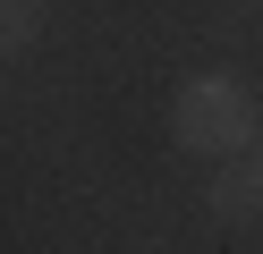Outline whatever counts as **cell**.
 I'll use <instances>...</instances> for the list:
<instances>
[{
  "label": "cell",
  "instance_id": "1",
  "mask_svg": "<svg viewBox=\"0 0 263 254\" xmlns=\"http://www.w3.org/2000/svg\"><path fill=\"white\" fill-rule=\"evenodd\" d=\"M178 135L204 144V152L246 144V135H255V102H246V85H238V76H195L187 93H178Z\"/></svg>",
  "mask_w": 263,
  "mask_h": 254
},
{
  "label": "cell",
  "instance_id": "2",
  "mask_svg": "<svg viewBox=\"0 0 263 254\" xmlns=\"http://www.w3.org/2000/svg\"><path fill=\"white\" fill-rule=\"evenodd\" d=\"M212 203H221L229 220H238V212H255V203H263V178H255V169H229V178L212 186Z\"/></svg>",
  "mask_w": 263,
  "mask_h": 254
},
{
  "label": "cell",
  "instance_id": "3",
  "mask_svg": "<svg viewBox=\"0 0 263 254\" xmlns=\"http://www.w3.org/2000/svg\"><path fill=\"white\" fill-rule=\"evenodd\" d=\"M34 26H43V9H34V0H9V17H0L9 51H26V43H34Z\"/></svg>",
  "mask_w": 263,
  "mask_h": 254
}]
</instances>
